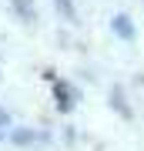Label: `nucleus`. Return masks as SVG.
<instances>
[{"instance_id":"1","label":"nucleus","mask_w":144,"mask_h":151,"mask_svg":"<svg viewBox=\"0 0 144 151\" xmlns=\"http://www.w3.org/2000/svg\"><path fill=\"white\" fill-rule=\"evenodd\" d=\"M111 27H114V34H117L121 40H131V37H134V24H131L128 14H117V17L111 20Z\"/></svg>"},{"instance_id":"2","label":"nucleus","mask_w":144,"mask_h":151,"mask_svg":"<svg viewBox=\"0 0 144 151\" xmlns=\"http://www.w3.org/2000/svg\"><path fill=\"white\" fill-rule=\"evenodd\" d=\"M10 138H14V145H34V141H40L37 131H27V128H17Z\"/></svg>"},{"instance_id":"3","label":"nucleus","mask_w":144,"mask_h":151,"mask_svg":"<svg viewBox=\"0 0 144 151\" xmlns=\"http://www.w3.org/2000/svg\"><path fill=\"white\" fill-rule=\"evenodd\" d=\"M54 94H57V104H60V111H67L70 108V91H67V84H54Z\"/></svg>"},{"instance_id":"4","label":"nucleus","mask_w":144,"mask_h":151,"mask_svg":"<svg viewBox=\"0 0 144 151\" xmlns=\"http://www.w3.org/2000/svg\"><path fill=\"white\" fill-rule=\"evenodd\" d=\"M57 4V14L64 17V20H74V7H70V0H54Z\"/></svg>"},{"instance_id":"5","label":"nucleus","mask_w":144,"mask_h":151,"mask_svg":"<svg viewBox=\"0 0 144 151\" xmlns=\"http://www.w3.org/2000/svg\"><path fill=\"white\" fill-rule=\"evenodd\" d=\"M7 121H10V118H7V114H4V108H0V124H7Z\"/></svg>"}]
</instances>
